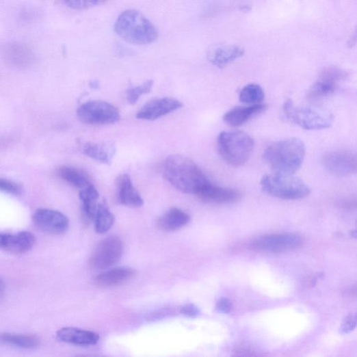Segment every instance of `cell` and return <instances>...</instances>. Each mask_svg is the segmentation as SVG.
I'll return each instance as SVG.
<instances>
[{"instance_id":"obj_31","label":"cell","mask_w":357,"mask_h":357,"mask_svg":"<svg viewBox=\"0 0 357 357\" xmlns=\"http://www.w3.org/2000/svg\"><path fill=\"white\" fill-rule=\"evenodd\" d=\"M357 328V311L349 314L343 319L340 328V333L347 334Z\"/></svg>"},{"instance_id":"obj_21","label":"cell","mask_w":357,"mask_h":357,"mask_svg":"<svg viewBox=\"0 0 357 357\" xmlns=\"http://www.w3.org/2000/svg\"><path fill=\"white\" fill-rule=\"evenodd\" d=\"M118 198L119 202L131 208H138L144 205V199L133 186L130 176L123 174L117 182Z\"/></svg>"},{"instance_id":"obj_13","label":"cell","mask_w":357,"mask_h":357,"mask_svg":"<svg viewBox=\"0 0 357 357\" xmlns=\"http://www.w3.org/2000/svg\"><path fill=\"white\" fill-rule=\"evenodd\" d=\"M324 167L337 176H347L357 173V153L349 151H334L323 158Z\"/></svg>"},{"instance_id":"obj_12","label":"cell","mask_w":357,"mask_h":357,"mask_svg":"<svg viewBox=\"0 0 357 357\" xmlns=\"http://www.w3.org/2000/svg\"><path fill=\"white\" fill-rule=\"evenodd\" d=\"M183 103L178 99L163 97L154 99L147 103L136 114V118L141 120L154 121L174 111L180 110Z\"/></svg>"},{"instance_id":"obj_7","label":"cell","mask_w":357,"mask_h":357,"mask_svg":"<svg viewBox=\"0 0 357 357\" xmlns=\"http://www.w3.org/2000/svg\"><path fill=\"white\" fill-rule=\"evenodd\" d=\"M304 243V237L293 233H272L254 239L249 247L252 251L267 254H278L294 251Z\"/></svg>"},{"instance_id":"obj_17","label":"cell","mask_w":357,"mask_h":357,"mask_svg":"<svg viewBox=\"0 0 357 357\" xmlns=\"http://www.w3.org/2000/svg\"><path fill=\"white\" fill-rule=\"evenodd\" d=\"M3 55L7 63L21 69L31 66L36 59L32 50L20 43L8 44L3 49Z\"/></svg>"},{"instance_id":"obj_27","label":"cell","mask_w":357,"mask_h":357,"mask_svg":"<svg viewBox=\"0 0 357 357\" xmlns=\"http://www.w3.org/2000/svg\"><path fill=\"white\" fill-rule=\"evenodd\" d=\"M93 222L96 232L99 234H104L113 227L115 223V217L107 204L99 203Z\"/></svg>"},{"instance_id":"obj_20","label":"cell","mask_w":357,"mask_h":357,"mask_svg":"<svg viewBox=\"0 0 357 357\" xmlns=\"http://www.w3.org/2000/svg\"><path fill=\"white\" fill-rule=\"evenodd\" d=\"M265 104L236 107L228 111L224 116V121L231 127H239L254 117L266 110Z\"/></svg>"},{"instance_id":"obj_8","label":"cell","mask_w":357,"mask_h":357,"mask_svg":"<svg viewBox=\"0 0 357 357\" xmlns=\"http://www.w3.org/2000/svg\"><path fill=\"white\" fill-rule=\"evenodd\" d=\"M77 115L80 122L93 126L115 124L121 118L120 111L114 105L103 101H90L81 104Z\"/></svg>"},{"instance_id":"obj_10","label":"cell","mask_w":357,"mask_h":357,"mask_svg":"<svg viewBox=\"0 0 357 357\" xmlns=\"http://www.w3.org/2000/svg\"><path fill=\"white\" fill-rule=\"evenodd\" d=\"M33 223L42 231L54 235L66 233L68 219L62 212L50 209H39L33 213Z\"/></svg>"},{"instance_id":"obj_14","label":"cell","mask_w":357,"mask_h":357,"mask_svg":"<svg viewBox=\"0 0 357 357\" xmlns=\"http://www.w3.org/2000/svg\"><path fill=\"white\" fill-rule=\"evenodd\" d=\"M36 243L34 235L27 231L16 234L2 233L0 235V247L12 254H24L32 249Z\"/></svg>"},{"instance_id":"obj_9","label":"cell","mask_w":357,"mask_h":357,"mask_svg":"<svg viewBox=\"0 0 357 357\" xmlns=\"http://www.w3.org/2000/svg\"><path fill=\"white\" fill-rule=\"evenodd\" d=\"M124 244L116 236L101 241L94 249L90 259V266L95 270L108 269L116 265L122 258Z\"/></svg>"},{"instance_id":"obj_29","label":"cell","mask_w":357,"mask_h":357,"mask_svg":"<svg viewBox=\"0 0 357 357\" xmlns=\"http://www.w3.org/2000/svg\"><path fill=\"white\" fill-rule=\"evenodd\" d=\"M154 86L153 80H148L140 85L132 87L127 92V100L131 105L135 104L142 96L149 94Z\"/></svg>"},{"instance_id":"obj_23","label":"cell","mask_w":357,"mask_h":357,"mask_svg":"<svg viewBox=\"0 0 357 357\" xmlns=\"http://www.w3.org/2000/svg\"><path fill=\"white\" fill-rule=\"evenodd\" d=\"M57 173L61 180L80 191L92 185L89 174L83 170L75 167L61 166L57 169Z\"/></svg>"},{"instance_id":"obj_2","label":"cell","mask_w":357,"mask_h":357,"mask_svg":"<svg viewBox=\"0 0 357 357\" xmlns=\"http://www.w3.org/2000/svg\"><path fill=\"white\" fill-rule=\"evenodd\" d=\"M306 157L304 142L293 137L270 145L263 153V159L274 173L294 175L301 168Z\"/></svg>"},{"instance_id":"obj_16","label":"cell","mask_w":357,"mask_h":357,"mask_svg":"<svg viewBox=\"0 0 357 357\" xmlns=\"http://www.w3.org/2000/svg\"><path fill=\"white\" fill-rule=\"evenodd\" d=\"M196 196L204 203L217 204L235 203L241 198V194L239 191L220 187L211 183L203 188Z\"/></svg>"},{"instance_id":"obj_11","label":"cell","mask_w":357,"mask_h":357,"mask_svg":"<svg viewBox=\"0 0 357 357\" xmlns=\"http://www.w3.org/2000/svg\"><path fill=\"white\" fill-rule=\"evenodd\" d=\"M345 78L346 74L342 69L337 67L326 68L309 89L308 97L311 99H319L332 94L339 83Z\"/></svg>"},{"instance_id":"obj_25","label":"cell","mask_w":357,"mask_h":357,"mask_svg":"<svg viewBox=\"0 0 357 357\" xmlns=\"http://www.w3.org/2000/svg\"><path fill=\"white\" fill-rule=\"evenodd\" d=\"M83 216L88 222L94 221L99 203V194L93 185L80 191Z\"/></svg>"},{"instance_id":"obj_33","label":"cell","mask_w":357,"mask_h":357,"mask_svg":"<svg viewBox=\"0 0 357 357\" xmlns=\"http://www.w3.org/2000/svg\"><path fill=\"white\" fill-rule=\"evenodd\" d=\"M181 313L187 317L196 318L200 315V310L194 304H188L181 308Z\"/></svg>"},{"instance_id":"obj_28","label":"cell","mask_w":357,"mask_h":357,"mask_svg":"<svg viewBox=\"0 0 357 357\" xmlns=\"http://www.w3.org/2000/svg\"><path fill=\"white\" fill-rule=\"evenodd\" d=\"M265 97L263 88L255 83L244 86L239 93V101L247 104H261Z\"/></svg>"},{"instance_id":"obj_15","label":"cell","mask_w":357,"mask_h":357,"mask_svg":"<svg viewBox=\"0 0 357 357\" xmlns=\"http://www.w3.org/2000/svg\"><path fill=\"white\" fill-rule=\"evenodd\" d=\"M244 55V50L230 44H220L211 47L207 51V57L213 66L224 68Z\"/></svg>"},{"instance_id":"obj_37","label":"cell","mask_w":357,"mask_h":357,"mask_svg":"<svg viewBox=\"0 0 357 357\" xmlns=\"http://www.w3.org/2000/svg\"><path fill=\"white\" fill-rule=\"evenodd\" d=\"M351 235L354 238H357V226L356 228L354 230L352 231Z\"/></svg>"},{"instance_id":"obj_36","label":"cell","mask_w":357,"mask_h":357,"mask_svg":"<svg viewBox=\"0 0 357 357\" xmlns=\"http://www.w3.org/2000/svg\"><path fill=\"white\" fill-rule=\"evenodd\" d=\"M75 357H105V356H99V355H79V356H77Z\"/></svg>"},{"instance_id":"obj_32","label":"cell","mask_w":357,"mask_h":357,"mask_svg":"<svg viewBox=\"0 0 357 357\" xmlns=\"http://www.w3.org/2000/svg\"><path fill=\"white\" fill-rule=\"evenodd\" d=\"M103 3L100 1H70L64 4L69 8L77 10H88Z\"/></svg>"},{"instance_id":"obj_1","label":"cell","mask_w":357,"mask_h":357,"mask_svg":"<svg viewBox=\"0 0 357 357\" xmlns=\"http://www.w3.org/2000/svg\"><path fill=\"white\" fill-rule=\"evenodd\" d=\"M163 175L173 187L185 194L197 195L211 183L194 161L181 155H172L166 159Z\"/></svg>"},{"instance_id":"obj_5","label":"cell","mask_w":357,"mask_h":357,"mask_svg":"<svg viewBox=\"0 0 357 357\" xmlns=\"http://www.w3.org/2000/svg\"><path fill=\"white\" fill-rule=\"evenodd\" d=\"M263 191L267 194L282 200H294L309 196V187L294 175L272 173L265 175L261 180Z\"/></svg>"},{"instance_id":"obj_4","label":"cell","mask_w":357,"mask_h":357,"mask_svg":"<svg viewBox=\"0 0 357 357\" xmlns=\"http://www.w3.org/2000/svg\"><path fill=\"white\" fill-rule=\"evenodd\" d=\"M255 147L254 139L241 131L222 132L217 139V150L223 160L230 166L239 167L252 157Z\"/></svg>"},{"instance_id":"obj_24","label":"cell","mask_w":357,"mask_h":357,"mask_svg":"<svg viewBox=\"0 0 357 357\" xmlns=\"http://www.w3.org/2000/svg\"><path fill=\"white\" fill-rule=\"evenodd\" d=\"M82 151L85 155L96 161L109 163L116 154V148L112 144L87 142L83 146Z\"/></svg>"},{"instance_id":"obj_3","label":"cell","mask_w":357,"mask_h":357,"mask_svg":"<svg viewBox=\"0 0 357 357\" xmlns=\"http://www.w3.org/2000/svg\"><path fill=\"white\" fill-rule=\"evenodd\" d=\"M114 29L120 38L136 45H148L158 39V31L144 14L135 10H128L118 17Z\"/></svg>"},{"instance_id":"obj_22","label":"cell","mask_w":357,"mask_h":357,"mask_svg":"<svg viewBox=\"0 0 357 357\" xmlns=\"http://www.w3.org/2000/svg\"><path fill=\"white\" fill-rule=\"evenodd\" d=\"M191 221L189 214L178 208H172L157 221L158 228L164 232H174L187 226Z\"/></svg>"},{"instance_id":"obj_26","label":"cell","mask_w":357,"mask_h":357,"mask_svg":"<svg viewBox=\"0 0 357 357\" xmlns=\"http://www.w3.org/2000/svg\"><path fill=\"white\" fill-rule=\"evenodd\" d=\"M1 341L5 345L23 349H33L41 344L40 339L35 335L3 333Z\"/></svg>"},{"instance_id":"obj_6","label":"cell","mask_w":357,"mask_h":357,"mask_svg":"<svg viewBox=\"0 0 357 357\" xmlns=\"http://www.w3.org/2000/svg\"><path fill=\"white\" fill-rule=\"evenodd\" d=\"M283 113L289 121L306 130H319L332 127L334 117L317 107H298L291 99L284 103Z\"/></svg>"},{"instance_id":"obj_35","label":"cell","mask_w":357,"mask_h":357,"mask_svg":"<svg viewBox=\"0 0 357 357\" xmlns=\"http://www.w3.org/2000/svg\"><path fill=\"white\" fill-rule=\"evenodd\" d=\"M357 44V26L355 28L348 42V47L352 49Z\"/></svg>"},{"instance_id":"obj_34","label":"cell","mask_w":357,"mask_h":357,"mask_svg":"<svg viewBox=\"0 0 357 357\" xmlns=\"http://www.w3.org/2000/svg\"><path fill=\"white\" fill-rule=\"evenodd\" d=\"M233 304L230 300L226 298H221L217 304V309L221 313L228 314L230 313Z\"/></svg>"},{"instance_id":"obj_18","label":"cell","mask_w":357,"mask_h":357,"mask_svg":"<svg viewBox=\"0 0 357 357\" xmlns=\"http://www.w3.org/2000/svg\"><path fill=\"white\" fill-rule=\"evenodd\" d=\"M57 339L65 343L78 346L96 345L99 335L94 332L76 328H64L57 332Z\"/></svg>"},{"instance_id":"obj_30","label":"cell","mask_w":357,"mask_h":357,"mask_svg":"<svg viewBox=\"0 0 357 357\" xmlns=\"http://www.w3.org/2000/svg\"><path fill=\"white\" fill-rule=\"evenodd\" d=\"M0 189L3 192L16 196H21L23 194V187L21 185L7 180V178H1V181H0Z\"/></svg>"},{"instance_id":"obj_38","label":"cell","mask_w":357,"mask_h":357,"mask_svg":"<svg viewBox=\"0 0 357 357\" xmlns=\"http://www.w3.org/2000/svg\"><path fill=\"white\" fill-rule=\"evenodd\" d=\"M234 357H241V356H234Z\"/></svg>"},{"instance_id":"obj_19","label":"cell","mask_w":357,"mask_h":357,"mask_svg":"<svg viewBox=\"0 0 357 357\" xmlns=\"http://www.w3.org/2000/svg\"><path fill=\"white\" fill-rule=\"evenodd\" d=\"M135 275L136 271L132 268L119 267L99 274L94 282L98 287L112 288L129 282Z\"/></svg>"}]
</instances>
